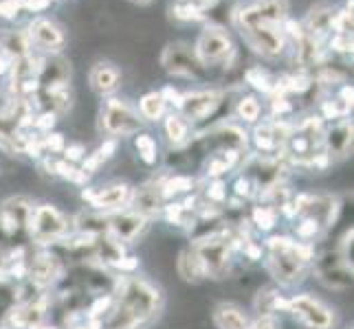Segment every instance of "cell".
<instances>
[{"label": "cell", "instance_id": "1", "mask_svg": "<svg viewBox=\"0 0 354 329\" xmlns=\"http://www.w3.org/2000/svg\"><path fill=\"white\" fill-rule=\"evenodd\" d=\"M163 310V292L143 277H119L102 329H145Z\"/></svg>", "mask_w": 354, "mask_h": 329}, {"label": "cell", "instance_id": "2", "mask_svg": "<svg viewBox=\"0 0 354 329\" xmlns=\"http://www.w3.org/2000/svg\"><path fill=\"white\" fill-rule=\"evenodd\" d=\"M286 0H262L260 5L240 11V31L247 42L262 55H277L284 48Z\"/></svg>", "mask_w": 354, "mask_h": 329}, {"label": "cell", "instance_id": "3", "mask_svg": "<svg viewBox=\"0 0 354 329\" xmlns=\"http://www.w3.org/2000/svg\"><path fill=\"white\" fill-rule=\"evenodd\" d=\"M266 248V270L279 286H299L308 277L315 246L310 241H297L288 235H271L264 241Z\"/></svg>", "mask_w": 354, "mask_h": 329}, {"label": "cell", "instance_id": "4", "mask_svg": "<svg viewBox=\"0 0 354 329\" xmlns=\"http://www.w3.org/2000/svg\"><path fill=\"white\" fill-rule=\"evenodd\" d=\"M324 123L319 117H308L299 121L295 128H288V137L282 154L292 165L299 167H328V156L324 150Z\"/></svg>", "mask_w": 354, "mask_h": 329}, {"label": "cell", "instance_id": "5", "mask_svg": "<svg viewBox=\"0 0 354 329\" xmlns=\"http://www.w3.org/2000/svg\"><path fill=\"white\" fill-rule=\"evenodd\" d=\"M73 233L71 219L53 204H33L29 219V239L35 246H51Z\"/></svg>", "mask_w": 354, "mask_h": 329}, {"label": "cell", "instance_id": "6", "mask_svg": "<svg viewBox=\"0 0 354 329\" xmlns=\"http://www.w3.org/2000/svg\"><path fill=\"white\" fill-rule=\"evenodd\" d=\"M310 270H315L317 279L330 290L344 292V290H350V286H352L350 252L339 250L337 246L324 250L322 255H315Z\"/></svg>", "mask_w": 354, "mask_h": 329}, {"label": "cell", "instance_id": "7", "mask_svg": "<svg viewBox=\"0 0 354 329\" xmlns=\"http://www.w3.org/2000/svg\"><path fill=\"white\" fill-rule=\"evenodd\" d=\"M231 228V226H229ZM194 252L201 261L203 268V275L205 279H223L229 275L231 270V261H234V246H231V239H229V230L218 237L212 239H205L198 243H192Z\"/></svg>", "mask_w": 354, "mask_h": 329}, {"label": "cell", "instance_id": "8", "mask_svg": "<svg viewBox=\"0 0 354 329\" xmlns=\"http://www.w3.org/2000/svg\"><path fill=\"white\" fill-rule=\"evenodd\" d=\"M288 312L308 329H335L337 316L324 301L310 295H295L288 299Z\"/></svg>", "mask_w": 354, "mask_h": 329}, {"label": "cell", "instance_id": "9", "mask_svg": "<svg viewBox=\"0 0 354 329\" xmlns=\"http://www.w3.org/2000/svg\"><path fill=\"white\" fill-rule=\"evenodd\" d=\"M66 266L59 261L55 255L46 246H35V250H29L27 259V281L46 290L48 286H55L59 277L64 275Z\"/></svg>", "mask_w": 354, "mask_h": 329}, {"label": "cell", "instance_id": "10", "mask_svg": "<svg viewBox=\"0 0 354 329\" xmlns=\"http://www.w3.org/2000/svg\"><path fill=\"white\" fill-rule=\"evenodd\" d=\"M242 176H247L253 182V187L260 193L268 187H275V185H279V182H284L286 165L279 161L277 156L255 154V156H249L247 161H244Z\"/></svg>", "mask_w": 354, "mask_h": 329}, {"label": "cell", "instance_id": "11", "mask_svg": "<svg viewBox=\"0 0 354 329\" xmlns=\"http://www.w3.org/2000/svg\"><path fill=\"white\" fill-rule=\"evenodd\" d=\"M130 196H132V187L126 185V182H113V185H106L100 189L82 191V200L91 204L93 211L97 213H115L128 209Z\"/></svg>", "mask_w": 354, "mask_h": 329}, {"label": "cell", "instance_id": "12", "mask_svg": "<svg viewBox=\"0 0 354 329\" xmlns=\"http://www.w3.org/2000/svg\"><path fill=\"white\" fill-rule=\"evenodd\" d=\"M102 126L113 137H130L141 130V119L121 99H108L102 108Z\"/></svg>", "mask_w": 354, "mask_h": 329}, {"label": "cell", "instance_id": "13", "mask_svg": "<svg viewBox=\"0 0 354 329\" xmlns=\"http://www.w3.org/2000/svg\"><path fill=\"white\" fill-rule=\"evenodd\" d=\"M223 106V92L218 90H198L180 97V117L187 123H201V121L209 119L218 112V108Z\"/></svg>", "mask_w": 354, "mask_h": 329}, {"label": "cell", "instance_id": "14", "mask_svg": "<svg viewBox=\"0 0 354 329\" xmlns=\"http://www.w3.org/2000/svg\"><path fill=\"white\" fill-rule=\"evenodd\" d=\"M196 57L201 64H218L225 62V59L234 53V42H231L229 33L218 29V27H209L201 33V38L196 42Z\"/></svg>", "mask_w": 354, "mask_h": 329}, {"label": "cell", "instance_id": "15", "mask_svg": "<svg viewBox=\"0 0 354 329\" xmlns=\"http://www.w3.org/2000/svg\"><path fill=\"white\" fill-rule=\"evenodd\" d=\"M165 202L167 200H165V193H163V178H158V180H150V182H145V185L132 189L128 209L152 219V217L163 213Z\"/></svg>", "mask_w": 354, "mask_h": 329}, {"label": "cell", "instance_id": "16", "mask_svg": "<svg viewBox=\"0 0 354 329\" xmlns=\"http://www.w3.org/2000/svg\"><path fill=\"white\" fill-rule=\"evenodd\" d=\"M106 217H108V235H113L121 243H134L150 224L148 217H143L130 209L106 213Z\"/></svg>", "mask_w": 354, "mask_h": 329}, {"label": "cell", "instance_id": "17", "mask_svg": "<svg viewBox=\"0 0 354 329\" xmlns=\"http://www.w3.org/2000/svg\"><path fill=\"white\" fill-rule=\"evenodd\" d=\"M161 64L167 72L180 77H201L203 72V64L187 44H169L161 57Z\"/></svg>", "mask_w": 354, "mask_h": 329}, {"label": "cell", "instance_id": "18", "mask_svg": "<svg viewBox=\"0 0 354 329\" xmlns=\"http://www.w3.org/2000/svg\"><path fill=\"white\" fill-rule=\"evenodd\" d=\"M324 150L330 163L341 161L352 152V121L341 119L324 132Z\"/></svg>", "mask_w": 354, "mask_h": 329}, {"label": "cell", "instance_id": "19", "mask_svg": "<svg viewBox=\"0 0 354 329\" xmlns=\"http://www.w3.org/2000/svg\"><path fill=\"white\" fill-rule=\"evenodd\" d=\"M288 137V126L279 123V121H268L255 128L253 132V143L262 156H275L277 152H282L284 143Z\"/></svg>", "mask_w": 354, "mask_h": 329}, {"label": "cell", "instance_id": "20", "mask_svg": "<svg viewBox=\"0 0 354 329\" xmlns=\"http://www.w3.org/2000/svg\"><path fill=\"white\" fill-rule=\"evenodd\" d=\"M71 81V66L62 57L42 59L38 66V90H55L64 88Z\"/></svg>", "mask_w": 354, "mask_h": 329}, {"label": "cell", "instance_id": "21", "mask_svg": "<svg viewBox=\"0 0 354 329\" xmlns=\"http://www.w3.org/2000/svg\"><path fill=\"white\" fill-rule=\"evenodd\" d=\"M29 40L46 51H59L64 46V33L51 20H35L29 27Z\"/></svg>", "mask_w": 354, "mask_h": 329}, {"label": "cell", "instance_id": "22", "mask_svg": "<svg viewBox=\"0 0 354 329\" xmlns=\"http://www.w3.org/2000/svg\"><path fill=\"white\" fill-rule=\"evenodd\" d=\"M333 16H335L333 9L328 7L326 3L317 5V7L310 9V14L306 18V24H304L301 31L306 33L308 38L322 42L326 35H328V31H333Z\"/></svg>", "mask_w": 354, "mask_h": 329}, {"label": "cell", "instance_id": "23", "mask_svg": "<svg viewBox=\"0 0 354 329\" xmlns=\"http://www.w3.org/2000/svg\"><path fill=\"white\" fill-rule=\"evenodd\" d=\"M126 255V243H121L119 239H115L113 235H97L95 237V261L102 263L106 268L117 266V261Z\"/></svg>", "mask_w": 354, "mask_h": 329}, {"label": "cell", "instance_id": "24", "mask_svg": "<svg viewBox=\"0 0 354 329\" xmlns=\"http://www.w3.org/2000/svg\"><path fill=\"white\" fill-rule=\"evenodd\" d=\"M91 88L100 94H111L119 88V81H121V72L117 66L108 64V62H100L95 64L91 70Z\"/></svg>", "mask_w": 354, "mask_h": 329}, {"label": "cell", "instance_id": "25", "mask_svg": "<svg viewBox=\"0 0 354 329\" xmlns=\"http://www.w3.org/2000/svg\"><path fill=\"white\" fill-rule=\"evenodd\" d=\"M253 308L260 316H275L277 312H288V299L277 288H264L255 297Z\"/></svg>", "mask_w": 354, "mask_h": 329}, {"label": "cell", "instance_id": "26", "mask_svg": "<svg viewBox=\"0 0 354 329\" xmlns=\"http://www.w3.org/2000/svg\"><path fill=\"white\" fill-rule=\"evenodd\" d=\"M214 323L218 329H247L249 316L234 303H221L214 310Z\"/></svg>", "mask_w": 354, "mask_h": 329}, {"label": "cell", "instance_id": "27", "mask_svg": "<svg viewBox=\"0 0 354 329\" xmlns=\"http://www.w3.org/2000/svg\"><path fill=\"white\" fill-rule=\"evenodd\" d=\"M18 306V283L7 277H0V329H5L9 314Z\"/></svg>", "mask_w": 354, "mask_h": 329}, {"label": "cell", "instance_id": "28", "mask_svg": "<svg viewBox=\"0 0 354 329\" xmlns=\"http://www.w3.org/2000/svg\"><path fill=\"white\" fill-rule=\"evenodd\" d=\"M176 270L178 275L185 279V281L189 283H198L205 279L203 275V268H201V261L196 257V252H194V248H187V250H183L178 255V259H176Z\"/></svg>", "mask_w": 354, "mask_h": 329}, {"label": "cell", "instance_id": "29", "mask_svg": "<svg viewBox=\"0 0 354 329\" xmlns=\"http://www.w3.org/2000/svg\"><path fill=\"white\" fill-rule=\"evenodd\" d=\"M44 167L46 169H51V174L53 176H59V178H64L68 182H75V185H84L86 187V182H88V174L86 172H82V169H77L73 163H66V161H44Z\"/></svg>", "mask_w": 354, "mask_h": 329}, {"label": "cell", "instance_id": "30", "mask_svg": "<svg viewBox=\"0 0 354 329\" xmlns=\"http://www.w3.org/2000/svg\"><path fill=\"white\" fill-rule=\"evenodd\" d=\"M165 134L174 148H183L189 143V123L180 114H169L165 119Z\"/></svg>", "mask_w": 354, "mask_h": 329}, {"label": "cell", "instance_id": "31", "mask_svg": "<svg viewBox=\"0 0 354 329\" xmlns=\"http://www.w3.org/2000/svg\"><path fill=\"white\" fill-rule=\"evenodd\" d=\"M3 53L7 57H27L29 55V35L20 31H9L3 38Z\"/></svg>", "mask_w": 354, "mask_h": 329}, {"label": "cell", "instance_id": "32", "mask_svg": "<svg viewBox=\"0 0 354 329\" xmlns=\"http://www.w3.org/2000/svg\"><path fill=\"white\" fill-rule=\"evenodd\" d=\"M277 217H279V213L275 209H268V206L258 204L251 209L249 224H253L258 230H262V233H268V230H273L277 226Z\"/></svg>", "mask_w": 354, "mask_h": 329}, {"label": "cell", "instance_id": "33", "mask_svg": "<svg viewBox=\"0 0 354 329\" xmlns=\"http://www.w3.org/2000/svg\"><path fill=\"white\" fill-rule=\"evenodd\" d=\"M139 110H141L143 119L158 121L165 114V99L161 97V92H150V94H145L143 99L139 101Z\"/></svg>", "mask_w": 354, "mask_h": 329}, {"label": "cell", "instance_id": "34", "mask_svg": "<svg viewBox=\"0 0 354 329\" xmlns=\"http://www.w3.org/2000/svg\"><path fill=\"white\" fill-rule=\"evenodd\" d=\"M260 112H262V106L260 101L255 99V97L247 94V97H240V101L236 106V114L238 119L247 121V123H255V121L260 119Z\"/></svg>", "mask_w": 354, "mask_h": 329}, {"label": "cell", "instance_id": "35", "mask_svg": "<svg viewBox=\"0 0 354 329\" xmlns=\"http://www.w3.org/2000/svg\"><path fill=\"white\" fill-rule=\"evenodd\" d=\"M134 148L139 152V158L145 163V165H156V141L150 137V134H139L137 139H134Z\"/></svg>", "mask_w": 354, "mask_h": 329}, {"label": "cell", "instance_id": "36", "mask_svg": "<svg viewBox=\"0 0 354 329\" xmlns=\"http://www.w3.org/2000/svg\"><path fill=\"white\" fill-rule=\"evenodd\" d=\"M161 215H163L172 226H189L192 217H194L192 213H187L185 209H183V204H180V202H165Z\"/></svg>", "mask_w": 354, "mask_h": 329}, {"label": "cell", "instance_id": "37", "mask_svg": "<svg viewBox=\"0 0 354 329\" xmlns=\"http://www.w3.org/2000/svg\"><path fill=\"white\" fill-rule=\"evenodd\" d=\"M201 198H205L203 202L207 204H214V206H223L227 202V185L225 180H209V185H207V189L201 193Z\"/></svg>", "mask_w": 354, "mask_h": 329}, {"label": "cell", "instance_id": "38", "mask_svg": "<svg viewBox=\"0 0 354 329\" xmlns=\"http://www.w3.org/2000/svg\"><path fill=\"white\" fill-rule=\"evenodd\" d=\"M247 83H251L253 88H258L262 92H273V88H275V81L262 68H251L247 72Z\"/></svg>", "mask_w": 354, "mask_h": 329}, {"label": "cell", "instance_id": "39", "mask_svg": "<svg viewBox=\"0 0 354 329\" xmlns=\"http://www.w3.org/2000/svg\"><path fill=\"white\" fill-rule=\"evenodd\" d=\"M352 110V103H346L344 99H335V101H324L322 103V112L324 119H346Z\"/></svg>", "mask_w": 354, "mask_h": 329}, {"label": "cell", "instance_id": "40", "mask_svg": "<svg viewBox=\"0 0 354 329\" xmlns=\"http://www.w3.org/2000/svg\"><path fill=\"white\" fill-rule=\"evenodd\" d=\"M234 193L236 198L240 200H251V198H258V189L253 187V182L247 176H238V180L234 182Z\"/></svg>", "mask_w": 354, "mask_h": 329}, {"label": "cell", "instance_id": "41", "mask_svg": "<svg viewBox=\"0 0 354 329\" xmlns=\"http://www.w3.org/2000/svg\"><path fill=\"white\" fill-rule=\"evenodd\" d=\"M242 255L247 257L249 261H262L264 259V248L260 246L258 241H253V239H247L242 243Z\"/></svg>", "mask_w": 354, "mask_h": 329}, {"label": "cell", "instance_id": "42", "mask_svg": "<svg viewBox=\"0 0 354 329\" xmlns=\"http://www.w3.org/2000/svg\"><path fill=\"white\" fill-rule=\"evenodd\" d=\"M172 14H174V18H180V20H198V18H203V11L196 9V7H192V5H187V3L176 5L172 9Z\"/></svg>", "mask_w": 354, "mask_h": 329}, {"label": "cell", "instance_id": "43", "mask_svg": "<svg viewBox=\"0 0 354 329\" xmlns=\"http://www.w3.org/2000/svg\"><path fill=\"white\" fill-rule=\"evenodd\" d=\"M42 148L44 150H48V152H53V154H57V152H64V137L62 134H51L48 132L46 137L42 139Z\"/></svg>", "mask_w": 354, "mask_h": 329}, {"label": "cell", "instance_id": "44", "mask_svg": "<svg viewBox=\"0 0 354 329\" xmlns=\"http://www.w3.org/2000/svg\"><path fill=\"white\" fill-rule=\"evenodd\" d=\"M137 268H139V257H134V255H124V257L117 261V266L113 268V270H119L121 275H132Z\"/></svg>", "mask_w": 354, "mask_h": 329}, {"label": "cell", "instance_id": "45", "mask_svg": "<svg viewBox=\"0 0 354 329\" xmlns=\"http://www.w3.org/2000/svg\"><path fill=\"white\" fill-rule=\"evenodd\" d=\"M55 117L57 114H53V112H40V117H35V121H33V128H38L42 132H48V130L53 128V123H55Z\"/></svg>", "mask_w": 354, "mask_h": 329}, {"label": "cell", "instance_id": "46", "mask_svg": "<svg viewBox=\"0 0 354 329\" xmlns=\"http://www.w3.org/2000/svg\"><path fill=\"white\" fill-rule=\"evenodd\" d=\"M104 163V158L100 156V154H91L88 158H84V165H82V172H86L88 176L91 174H95L97 172V169H100V165Z\"/></svg>", "mask_w": 354, "mask_h": 329}, {"label": "cell", "instance_id": "47", "mask_svg": "<svg viewBox=\"0 0 354 329\" xmlns=\"http://www.w3.org/2000/svg\"><path fill=\"white\" fill-rule=\"evenodd\" d=\"M84 154H86V150H84V145H68V148H64L66 163H77V161H82Z\"/></svg>", "mask_w": 354, "mask_h": 329}, {"label": "cell", "instance_id": "48", "mask_svg": "<svg viewBox=\"0 0 354 329\" xmlns=\"http://www.w3.org/2000/svg\"><path fill=\"white\" fill-rule=\"evenodd\" d=\"M247 329H279V327H277L275 316H260L255 323H249Z\"/></svg>", "mask_w": 354, "mask_h": 329}, {"label": "cell", "instance_id": "49", "mask_svg": "<svg viewBox=\"0 0 354 329\" xmlns=\"http://www.w3.org/2000/svg\"><path fill=\"white\" fill-rule=\"evenodd\" d=\"M333 48H335V51H339V53L352 51V38H350V35H339L337 33V38L333 40Z\"/></svg>", "mask_w": 354, "mask_h": 329}, {"label": "cell", "instance_id": "50", "mask_svg": "<svg viewBox=\"0 0 354 329\" xmlns=\"http://www.w3.org/2000/svg\"><path fill=\"white\" fill-rule=\"evenodd\" d=\"M115 150H117V141H115V139H108V141L102 143V148L97 150V154H100V156L104 158V161H108V158H113Z\"/></svg>", "mask_w": 354, "mask_h": 329}, {"label": "cell", "instance_id": "51", "mask_svg": "<svg viewBox=\"0 0 354 329\" xmlns=\"http://www.w3.org/2000/svg\"><path fill=\"white\" fill-rule=\"evenodd\" d=\"M16 11H18L16 3H9V0H3V3H0V14L3 16L11 18V16H16Z\"/></svg>", "mask_w": 354, "mask_h": 329}, {"label": "cell", "instance_id": "52", "mask_svg": "<svg viewBox=\"0 0 354 329\" xmlns=\"http://www.w3.org/2000/svg\"><path fill=\"white\" fill-rule=\"evenodd\" d=\"M9 66H11V64H9V57L3 53V55H0V75H5V72L9 70Z\"/></svg>", "mask_w": 354, "mask_h": 329}, {"label": "cell", "instance_id": "53", "mask_svg": "<svg viewBox=\"0 0 354 329\" xmlns=\"http://www.w3.org/2000/svg\"><path fill=\"white\" fill-rule=\"evenodd\" d=\"M33 329H57V327H53V325H44V323H40V325H35Z\"/></svg>", "mask_w": 354, "mask_h": 329}, {"label": "cell", "instance_id": "54", "mask_svg": "<svg viewBox=\"0 0 354 329\" xmlns=\"http://www.w3.org/2000/svg\"><path fill=\"white\" fill-rule=\"evenodd\" d=\"M137 3H150V0H137Z\"/></svg>", "mask_w": 354, "mask_h": 329}, {"label": "cell", "instance_id": "55", "mask_svg": "<svg viewBox=\"0 0 354 329\" xmlns=\"http://www.w3.org/2000/svg\"><path fill=\"white\" fill-rule=\"evenodd\" d=\"M9 3H16V5H18V3H20V0H9Z\"/></svg>", "mask_w": 354, "mask_h": 329}]
</instances>
